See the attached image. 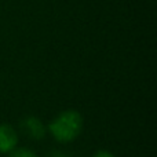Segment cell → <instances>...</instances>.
Instances as JSON below:
<instances>
[{
	"label": "cell",
	"instance_id": "cell-1",
	"mask_svg": "<svg viewBox=\"0 0 157 157\" xmlns=\"http://www.w3.org/2000/svg\"><path fill=\"white\" fill-rule=\"evenodd\" d=\"M48 130L55 141L68 144L80 135L83 130V117L76 110H65L50 123Z\"/></svg>",
	"mask_w": 157,
	"mask_h": 157
},
{
	"label": "cell",
	"instance_id": "cell-2",
	"mask_svg": "<svg viewBox=\"0 0 157 157\" xmlns=\"http://www.w3.org/2000/svg\"><path fill=\"white\" fill-rule=\"evenodd\" d=\"M18 135L10 124H0V152L10 153L17 147Z\"/></svg>",
	"mask_w": 157,
	"mask_h": 157
},
{
	"label": "cell",
	"instance_id": "cell-3",
	"mask_svg": "<svg viewBox=\"0 0 157 157\" xmlns=\"http://www.w3.org/2000/svg\"><path fill=\"white\" fill-rule=\"evenodd\" d=\"M22 130L29 135V138L32 139H41L46 135V127L41 123V120H39L35 116H29L22 121Z\"/></svg>",
	"mask_w": 157,
	"mask_h": 157
},
{
	"label": "cell",
	"instance_id": "cell-4",
	"mask_svg": "<svg viewBox=\"0 0 157 157\" xmlns=\"http://www.w3.org/2000/svg\"><path fill=\"white\" fill-rule=\"evenodd\" d=\"M8 157H39L35 152L26 149V147H15L10 152Z\"/></svg>",
	"mask_w": 157,
	"mask_h": 157
},
{
	"label": "cell",
	"instance_id": "cell-5",
	"mask_svg": "<svg viewBox=\"0 0 157 157\" xmlns=\"http://www.w3.org/2000/svg\"><path fill=\"white\" fill-rule=\"evenodd\" d=\"M92 157H116L113 155V153L108 152V150H99V152H97Z\"/></svg>",
	"mask_w": 157,
	"mask_h": 157
},
{
	"label": "cell",
	"instance_id": "cell-6",
	"mask_svg": "<svg viewBox=\"0 0 157 157\" xmlns=\"http://www.w3.org/2000/svg\"><path fill=\"white\" fill-rule=\"evenodd\" d=\"M50 157H69V156L63 155V153H61V152H55V153H52Z\"/></svg>",
	"mask_w": 157,
	"mask_h": 157
}]
</instances>
